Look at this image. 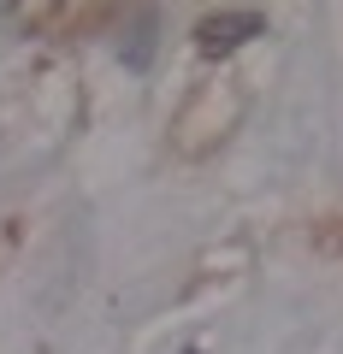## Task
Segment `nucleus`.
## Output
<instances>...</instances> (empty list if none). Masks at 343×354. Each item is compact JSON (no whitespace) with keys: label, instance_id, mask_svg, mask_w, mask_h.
I'll list each match as a JSON object with an SVG mask.
<instances>
[{"label":"nucleus","instance_id":"obj_1","mask_svg":"<svg viewBox=\"0 0 343 354\" xmlns=\"http://www.w3.org/2000/svg\"><path fill=\"white\" fill-rule=\"evenodd\" d=\"M249 30H261V18H254V12H243V18H207V24H202V48H207V53L237 48Z\"/></svg>","mask_w":343,"mask_h":354}]
</instances>
